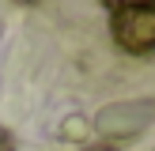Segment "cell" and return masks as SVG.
<instances>
[{"instance_id":"1","label":"cell","mask_w":155,"mask_h":151,"mask_svg":"<svg viewBox=\"0 0 155 151\" xmlns=\"http://www.w3.org/2000/svg\"><path fill=\"white\" fill-rule=\"evenodd\" d=\"M110 34L133 57L155 53V4L148 8H129V11H114L110 19Z\"/></svg>"},{"instance_id":"2","label":"cell","mask_w":155,"mask_h":151,"mask_svg":"<svg viewBox=\"0 0 155 151\" xmlns=\"http://www.w3.org/2000/svg\"><path fill=\"white\" fill-rule=\"evenodd\" d=\"M110 11H129V8H148V4H155V0H102Z\"/></svg>"},{"instance_id":"3","label":"cell","mask_w":155,"mask_h":151,"mask_svg":"<svg viewBox=\"0 0 155 151\" xmlns=\"http://www.w3.org/2000/svg\"><path fill=\"white\" fill-rule=\"evenodd\" d=\"M0 151H15V140H12L8 128H0Z\"/></svg>"},{"instance_id":"4","label":"cell","mask_w":155,"mask_h":151,"mask_svg":"<svg viewBox=\"0 0 155 151\" xmlns=\"http://www.w3.org/2000/svg\"><path fill=\"white\" fill-rule=\"evenodd\" d=\"M83 151H121V147H114V143H91V147H83Z\"/></svg>"}]
</instances>
